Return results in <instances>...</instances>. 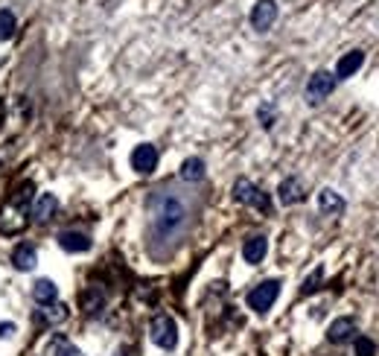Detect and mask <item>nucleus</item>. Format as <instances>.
<instances>
[{
  "label": "nucleus",
  "instance_id": "nucleus-1",
  "mask_svg": "<svg viewBox=\"0 0 379 356\" xmlns=\"http://www.w3.org/2000/svg\"><path fill=\"white\" fill-rule=\"evenodd\" d=\"M149 208H152V234L167 243H175L187 225V216H190L187 205L164 190V193H157V196H152Z\"/></svg>",
  "mask_w": 379,
  "mask_h": 356
},
{
  "label": "nucleus",
  "instance_id": "nucleus-2",
  "mask_svg": "<svg viewBox=\"0 0 379 356\" xmlns=\"http://www.w3.org/2000/svg\"><path fill=\"white\" fill-rule=\"evenodd\" d=\"M29 199H33V184H24L18 193H15V199L12 205H6L4 210H0V234H18L26 219H24V210L21 205H26Z\"/></svg>",
  "mask_w": 379,
  "mask_h": 356
},
{
  "label": "nucleus",
  "instance_id": "nucleus-3",
  "mask_svg": "<svg viewBox=\"0 0 379 356\" xmlns=\"http://www.w3.org/2000/svg\"><path fill=\"white\" fill-rule=\"evenodd\" d=\"M234 199L239 205H251V208H257L263 213H271V199H269V193H263L254 181H248V178H237L234 184Z\"/></svg>",
  "mask_w": 379,
  "mask_h": 356
},
{
  "label": "nucleus",
  "instance_id": "nucleus-4",
  "mask_svg": "<svg viewBox=\"0 0 379 356\" xmlns=\"http://www.w3.org/2000/svg\"><path fill=\"white\" fill-rule=\"evenodd\" d=\"M277 295H280V280H263L260 286H254L248 293V307L254 312H266V310H271Z\"/></svg>",
  "mask_w": 379,
  "mask_h": 356
},
{
  "label": "nucleus",
  "instance_id": "nucleus-5",
  "mask_svg": "<svg viewBox=\"0 0 379 356\" xmlns=\"http://www.w3.org/2000/svg\"><path fill=\"white\" fill-rule=\"evenodd\" d=\"M152 342L161 350H172L178 345V327L170 315H157L152 321Z\"/></svg>",
  "mask_w": 379,
  "mask_h": 356
},
{
  "label": "nucleus",
  "instance_id": "nucleus-6",
  "mask_svg": "<svg viewBox=\"0 0 379 356\" xmlns=\"http://www.w3.org/2000/svg\"><path fill=\"white\" fill-rule=\"evenodd\" d=\"M333 91H336V76L327 73V71H318V73H312L309 82H306V100L309 103H321Z\"/></svg>",
  "mask_w": 379,
  "mask_h": 356
},
{
  "label": "nucleus",
  "instance_id": "nucleus-7",
  "mask_svg": "<svg viewBox=\"0 0 379 356\" xmlns=\"http://www.w3.org/2000/svg\"><path fill=\"white\" fill-rule=\"evenodd\" d=\"M155 167H157V149L152 143L135 146V152H132V170L140 173V176H149V173H155Z\"/></svg>",
  "mask_w": 379,
  "mask_h": 356
},
{
  "label": "nucleus",
  "instance_id": "nucleus-8",
  "mask_svg": "<svg viewBox=\"0 0 379 356\" xmlns=\"http://www.w3.org/2000/svg\"><path fill=\"white\" fill-rule=\"evenodd\" d=\"M277 21V4L274 0H257V6L251 9V26L257 32L271 29V24Z\"/></svg>",
  "mask_w": 379,
  "mask_h": 356
},
{
  "label": "nucleus",
  "instance_id": "nucleus-9",
  "mask_svg": "<svg viewBox=\"0 0 379 356\" xmlns=\"http://www.w3.org/2000/svg\"><path fill=\"white\" fill-rule=\"evenodd\" d=\"M277 196L283 205H298L303 202V181H298L295 176L292 178H283L280 187H277Z\"/></svg>",
  "mask_w": 379,
  "mask_h": 356
},
{
  "label": "nucleus",
  "instance_id": "nucleus-10",
  "mask_svg": "<svg viewBox=\"0 0 379 356\" xmlns=\"http://www.w3.org/2000/svg\"><path fill=\"white\" fill-rule=\"evenodd\" d=\"M56 208H58V202H56L53 193H41V196L29 205V216H33L36 222H47L56 213Z\"/></svg>",
  "mask_w": 379,
  "mask_h": 356
},
{
  "label": "nucleus",
  "instance_id": "nucleus-11",
  "mask_svg": "<svg viewBox=\"0 0 379 356\" xmlns=\"http://www.w3.org/2000/svg\"><path fill=\"white\" fill-rule=\"evenodd\" d=\"M344 199L338 196L336 190H321L318 193V210L324 213V216H341L344 213Z\"/></svg>",
  "mask_w": 379,
  "mask_h": 356
},
{
  "label": "nucleus",
  "instance_id": "nucleus-12",
  "mask_svg": "<svg viewBox=\"0 0 379 356\" xmlns=\"http://www.w3.org/2000/svg\"><path fill=\"white\" fill-rule=\"evenodd\" d=\"M362 61H365V53L362 50H353V53H347L338 59L336 64V79H347V76H353L359 68H362Z\"/></svg>",
  "mask_w": 379,
  "mask_h": 356
},
{
  "label": "nucleus",
  "instance_id": "nucleus-13",
  "mask_svg": "<svg viewBox=\"0 0 379 356\" xmlns=\"http://www.w3.org/2000/svg\"><path fill=\"white\" fill-rule=\"evenodd\" d=\"M58 245L71 251V254H79V251H88L90 248V237L88 234H79V231H61L58 234Z\"/></svg>",
  "mask_w": 379,
  "mask_h": 356
},
{
  "label": "nucleus",
  "instance_id": "nucleus-14",
  "mask_svg": "<svg viewBox=\"0 0 379 356\" xmlns=\"http://www.w3.org/2000/svg\"><path fill=\"white\" fill-rule=\"evenodd\" d=\"M266 251H269L266 237H251V240H245V245H242V257H245V263H251V266H257L263 257H266Z\"/></svg>",
  "mask_w": 379,
  "mask_h": 356
},
{
  "label": "nucleus",
  "instance_id": "nucleus-15",
  "mask_svg": "<svg viewBox=\"0 0 379 356\" xmlns=\"http://www.w3.org/2000/svg\"><path fill=\"white\" fill-rule=\"evenodd\" d=\"M356 333V321L353 318H338V321H333L330 325V330H327V339L333 342V345H341V342H347Z\"/></svg>",
  "mask_w": 379,
  "mask_h": 356
},
{
  "label": "nucleus",
  "instance_id": "nucleus-16",
  "mask_svg": "<svg viewBox=\"0 0 379 356\" xmlns=\"http://www.w3.org/2000/svg\"><path fill=\"white\" fill-rule=\"evenodd\" d=\"M33 298L38 301V304H56V298H58V286L53 283V280H47V278H41V280H36V286H33Z\"/></svg>",
  "mask_w": 379,
  "mask_h": 356
},
{
  "label": "nucleus",
  "instance_id": "nucleus-17",
  "mask_svg": "<svg viewBox=\"0 0 379 356\" xmlns=\"http://www.w3.org/2000/svg\"><path fill=\"white\" fill-rule=\"evenodd\" d=\"M36 248L33 245H18L15 251H12V263H15V269H21V272H29V269H36Z\"/></svg>",
  "mask_w": 379,
  "mask_h": 356
},
{
  "label": "nucleus",
  "instance_id": "nucleus-18",
  "mask_svg": "<svg viewBox=\"0 0 379 356\" xmlns=\"http://www.w3.org/2000/svg\"><path fill=\"white\" fill-rule=\"evenodd\" d=\"M202 178H204V161L202 158H187L184 164H181V181L196 184Z\"/></svg>",
  "mask_w": 379,
  "mask_h": 356
},
{
  "label": "nucleus",
  "instance_id": "nucleus-19",
  "mask_svg": "<svg viewBox=\"0 0 379 356\" xmlns=\"http://www.w3.org/2000/svg\"><path fill=\"white\" fill-rule=\"evenodd\" d=\"M103 304H105V298H103V293H97V289H90V293L82 295V307H85V312H90V315H97V312L103 310Z\"/></svg>",
  "mask_w": 379,
  "mask_h": 356
},
{
  "label": "nucleus",
  "instance_id": "nucleus-20",
  "mask_svg": "<svg viewBox=\"0 0 379 356\" xmlns=\"http://www.w3.org/2000/svg\"><path fill=\"white\" fill-rule=\"evenodd\" d=\"M15 36V15L9 9H0V41H9Z\"/></svg>",
  "mask_w": 379,
  "mask_h": 356
},
{
  "label": "nucleus",
  "instance_id": "nucleus-21",
  "mask_svg": "<svg viewBox=\"0 0 379 356\" xmlns=\"http://www.w3.org/2000/svg\"><path fill=\"white\" fill-rule=\"evenodd\" d=\"M38 318H41V321H47V325H56V321H65V318H68V307H61V304L50 307V304H47V310H44Z\"/></svg>",
  "mask_w": 379,
  "mask_h": 356
},
{
  "label": "nucleus",
  "instance_id": "nucleus-22",
  "mask_svg": "<svg viewBox=\"0 0 379 356\" xmlns=\"http://www.w3.org/2000/svg\"><path fill=\"white\" fill-rule=\"evenodd\" d=\"M353 353H356V356H376V345H373L368 336H359L356 345H353Z\"/></svg>",
  "mask_w": 379,
  "mask_h": 356
},
{
  "label": "nucleus",
  "instance_id": "nucleus-23",
  "mask_svg": "<svg viewBox=\"0 0 379 356\" xmlns=\"http://www.w3.org/2000/svg\"><path fill=\"white\" fill-rule=\"evenodd\" d=\"M321 278H324V272H321V269H315V275H312V278H309V280L303 283V295H309V293H315V289H318V286H315V283H318Z\"/></svg>",
  "mask_w": 379,
  "mask_h": 356
},
{
  "label": "nucleus",
  "instance_id": "nucleus-24",
  "mask_svg": "<svg viewBox=\"0 0 379 356\" xmlns=\"http://www.w3.org/2000/svg\"><path fill=\"white\" fill-rule=\"evenodd\" d=\"M260 120H263L266 128L274 123V111H271V106H263V108H260Z\"/></svg>",
  "mask_w": 379,
  "mask_h": 356
},
{
  "label": "nucleus",
  "instance_id": "nucleus-25",
  "mask_svg": "<svg viewBox=\"0 0 379 356\" xmlns=\"http://www.w3.org/2000/svg\"><path fill=\"white\" fill-rule=\"evenodd\" d=\"M15 333V325H0V339H6Z\"/></svg>",
  "mask_w": 379,
  "mask_h": 356
},
{
  "label": "nucleus",
  "instance_id": "nucleus-26",
  "mask_svg": "<svg viewBox=\"0 0 379 356\" xmlns=\"http://www.w3.org/2000/svg\"><path fill=\"white\" fill-rule=\"evenodd\" d=\"M61 356H82V353H79V350H73V347H68V350L61 353Z\"/></svg>",
  "mask_w": 379,
  "mask_h": 356
},
{
  "label": "nucleus",
  "instance_id": "nucleus-27",
  "mask_svg": "<svg viewBox=\"0 0 379 356\" xmlns=\"http://www.w3.org/2000/svg\"><path fill=\"white\" fill-rule=\"evenodd\" d=\"M4 114H6V106L0 103V126H4Z\"/></svg>",
  "mask_w": 379,
  "mask_h": 356
}]
</instances>
